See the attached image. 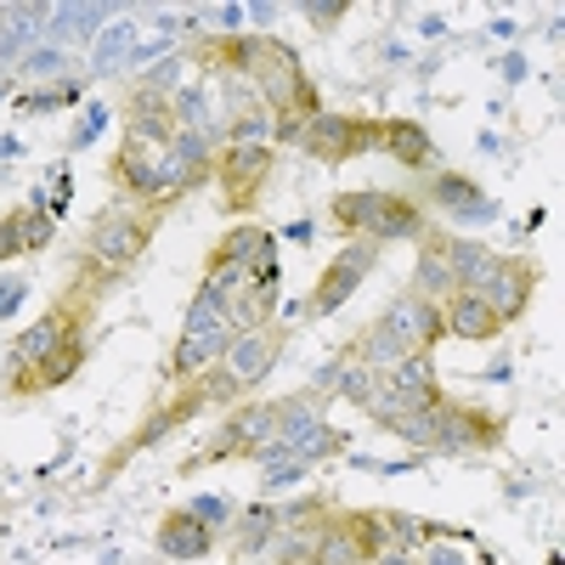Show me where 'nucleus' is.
<instances>
[{"label":"nucleus","mask_w":565,"mask_h":565,"mask_svg":"<svg viewBox=\"0 0 565 565\" xmlns=\"http://www.w3.org/2000/svg\"><path fill=\"white\" fill-rule=\"evenodd\" d=\"M90 311H97V300L74 295V300L52 306V311H45L34 328H23V340L12 345V391H18V396H34V391H40V367L52 362L63 345L85 340V322H90Z\"/></svg>","instance_id":"obj_1"},{"label":"nucleus","mask_w":565,"mask_h":565,"mask_svg":"<svg viewBox=\"0 0 565 565\" xmlns=\"http://www.w3.org/2000/svg\"><path fill=\"white\" fill-rule=\"evenodd\" d=\"M334 226H345L351 238H367V244H402V238H424V210L407 193L362 186V193L334 199Z\"/></svg>","instance_id":"obj_2"},{"label":"nucleus","mask_w":565,"mask_h":565,"mask_svg":"<svg viewBox=\"0 0 565 565\" xmlns=\"http://www.w3.org/2000/svg\"><path fill=\"white\" fill-rule=\"evenodd\" d=\"M380 266V249H373L367 238H351L334 260H328V271L317 277V289H311V300H306V317L311 322H322V317H334L356 289H362V277Z\"/></svg>","instance_id":"obj_3"},{"label":"nucleus","mask_w":565,"mask_h":565,"mask_svg":"<svg viewBox=\"0 0 565 565\" xmlns=\"http://www.w3.org/2000/svg\"><path fill=\"white\" fill-rule=\"evenodd\" d=\"M300 148L311 159H322V164H351L367 148H380V125H373V119H351V114H317Z\"/></svg>","instance_id":"obj_4"},{"label":"nucleus","mask_w":565,"mask_h":565,"mask_svg":"<svg viewBox=\"0 0 565 565\" xmlns=\"http://www.w3.org/2000/svg\"><path fill=\"white\" fill-rule=\"evenodd\" d=\"M153 244V215H136V210H108L97 226H90V260H103L114 271L136 266Z\"/></svg>","instance_id":"obj_5"},{"label":"nucleus","mask_w":565,"mask_h":565,"mask_svg":"<svg viewBox=\"0 0 565 565\" xmlns=\"http://www.w3.org/2000/svg\"><path fill=\"white\" fill-rule=\"evenodd\" d=\"M215 175L226 186V210H249L271 175V148L266 141H226V153L215 159Z\"/></svg>","instance_id":"obj_6"},{"label":"nucleus","mask_w":565,"mask_h":565,"mask_svg":"<svg viewBox=\"0 0 565 565\" xmlns=\"http://www.w3.org/2000/svg\"><path fill=\"white\" fill-rule=\"evenodd\" d=\"M532 289H537V266L532 260H521V255H498L492 260V271L481 277V300L498 311V322L509 328L514 317H521L526 306H532Z\"/></svg>","instance_id":"obj_7"},{"label":"nucleus","mask_w":565,"mask_h":565,"mask_svg":"<svg viewBox=\"0 0 565 565\" xmlns=\"http://www.w3.org/2000/svg\"><path fill=\"white\" fill-rule=\"evenodd\" d=\"M277 356H282V334H277V328H249V334H232V345L221 356V373H226V385L244 396L249 385L266 380Z\"/></svg>","instance_id":"obj_8"},{"label":"nucleus","mask_w":565,"mask_h":565,"mask_svg":"<svg viewBox=\"0 0 565 565\" xmlns=\"http://www.w3.org/2000/svg\"><path fill=\"white\" fill-rule=\"evenodd\" d=\"M385 328H396V334L413 345V351H430L436 340H447V322H441V306L430 300H418V295H396L380 317Z\"/></svg>","instance_id":"obj_9"},{"label":"nucleus","mask_w":565,"mask_h":565,"mask_svg":"<svg viewBox=\"0 0 565 565\" xmlns=\"http://www.w3.org/2000/svg\"><path fill=\"white\" fill-rule=\"evenodd\" d=\"M503 441V424L481 407H452L441 402V441L436 452H463V447H498Z\"/></svg>","instance_id":"obj_10"},{"label":"nucleus","mask_w":565,"mask_h":565,"mask_svg":"<svg viewBox=\"0 0 565 565\" xmlns=\"http://www.w3.org/2000/svg\"><path fill=\"white\" fill-rule=\"evenodd\" d=\"M441 322H447V334H452V340H476V345H487V340L503 334L498 311H492L481 295H469V289H458V295L441 306Z\"/></svg>","instance_id":"obj_11"},{"label":"nucleus","mask_w":565,"mask_h":565,"mask_svg":"<svg viewBox=\"0 0 565 565\" xmlns=\"http://www.w3.org/2000/svg\"><path fill=\"white\" fill-rule=\"evenodd\" d=\"M232 345V322H215V328H199V334H181V345L170 351V373L175 380H199L204 367H215Z\"/></svg>","instance_id":"obj_12"},{"label":"nucleus","mask_w":565,"mask_h":565,"mask_svg":"<svg viewBox=\"0 0 565 565\" xmlns=\"http://www.w3.org/2000/svg\"><path fill=\"white\" fill-rule=\"evenodd\" d=\"M430 204H441L452 221H492L498 204L469 175H430Z\"/></svg>","instance_id":"obj_13"},{"label":"nucleus","mask_w":565,"mask_h":565,"mask_svg":"<svg viewBox=\"0 0 565 565\" xmlns=\"http://www.w3.org/2000/svg\"><path fill=\"white\" fill-rule=\"evenodd\" d=\"M380 148L396 159V164H407V170H430L441 153H436V141L424 136V125H413V119H391V125H380Z\"/></svg>","instance_id":"obj_14"},{"label":"nucleus","mask_w":565,"mask_h":565,"mask_svg":"<svg viewBox=\"0 0 565 565\" xmlns=\"http://www.w3.org/2000/svg\"><path fill=\"white\" fill-rule=\"evenodd\" d=\"M430 244L441 249V260H447L452 277H458V289H469V295L481 289V277H487L492 260H498V249H487V244H476V238H430Z\"/></svg>","instance_id":"obj_15"},{"label":"nucleus","mask_w":565,"mask_h":565,"mask_svg":"<svg viewBox=\"0 0 565 565\" xmlns=\"http://www.w3.org/2000/svg\"><path fill=\"white\" fill-rule=\"evenodd\" d=\"M311 559L317 565H367V543H362V526H356V514H345V521H334L317 543H311Z\"/></svg>","instance_id":"obj_16"},{"label":"nucleus","mask_w":565,"mask_h":565,"mask_svg":"<svg viewBox=\"0 0 565 565\" xmlns=\"http://www.w3.org/2000/svg\"><path fill=\"white\" fill-rule=\"evenodd\" d=\"M277 244H271V232L266 226H255V221H244V226H232L226 238L215 244V255H210V266H255V260H266Z\"/></svg>","instance_id":"obj_17"},{"label":"nucleus","mask_w":565,"mask_h":565,"mask_svg":"<svg viewBox=\"0 0 565 565\" xmlns=\"http://www.w3.org/2000/svg\"><path fill=\"white\" fill-rule=\"evenodd\" d=\"M210 526L199 521V514L193 509H186V514H170V521L159 526V554H170V559H204L210 554Z\"/></svg>","instance_id":"obj_18"},{"label":"nucleus","mask_w":565,"mask_h":565,"mask_svg":"<svg viewBox=\"0 0 565 565\" xmlns=\"http://www.w3.org/2000/svg\"><path fill=\"white\" fill-rule=\"evenodd\" d=\"M413 295H418V300H430V306H447V300L458 295V277H452V266L441 260V249H436V244H424V249H418V266H413Z\"/></svg>","instance_id":"obj_19"},{"label":"nucleus","mask_w":565,"mask_h":565,"mask_svg":"<svg viewBox=\"0 0 565 565\" xmlns=\"http://www.w3.org/2000/svg\"><path fill=\"white\" fill-rule=\"evenodd\" d=\"M45 18H52V7H0V57H18L45 29Z\"/></svg>","instance_id":"obj_20"},{"label":"nucleus","mask_w":565,"mask_h":565,"mask_svg":"<svg viewBox=\"0 0 565 565\" xmlns=\"http://www.w3.org/2000/svg\"><path fill=\"white\" fill-rule=\"evenodd\" d=\"M413 356V345L396 334V328H385V322H373L367 328V340H362V362L373 367V373H391L396 362H407Z\"/></svg>","instance_id":"obj_21"},{"label":"nucleus","mask_w":565,"mask_h":565,"mask_svg":"<svg viewBox=\"0 0 565 565\" xmlns=\"http://www.w3.org/2000/svg\"><path fill=\"white\" fill-rule=\"evenodd\" d=\"M289 452L306 458V463H322V458L345 452V430H334V424H311V430H300V436L289 441Z\"/></svg>","instance_id":"obj_22"},{"label":"nucleus","mask_w":565,"mask_h":565,"mask_svg":"<svg viewBox=\"0 0 565 565\" xmlns=\"http://www.w3.org/2000/svg\"><path fill=\"white\" fill-rule=\"evenodd\" d=\"M334 385H340V396H345L351 407H367V396H373V391H380V373H373L367 362H362V367H356V362H345Z\"/></svg>","instance_id":"obj_23"},{"label":"nucleus","mask_w":565,"mask_h":565,"mask_svg":"<svg viewBox=\"0 0 565 565\" xmlns=\"http://www.w3.org/2000/svg\"><path fill=\"white\" fill-rule=\"evenodd\" d=\"M311 476V463L306 458H295V452H277V458H266V476H260V487L266 492H282V487H295V481H306Z\"/></svg>","instance_id":"obj_24"},{"label":"nucleus","mask_w":565,"mask_h":565,"mask_svg":"<svg viewBox=\"0 0 565 565\" xmlns=\"http://www.w3.org/2000/svg\"><path fill=\"white\" fill-rule=\"evenodd\" d=\"M52 215H45V210H23V244L29 249H45V244H52Z\"/></svg>","instance_id":"obj_25"},{"label":"nucleus","mask_w":565,"mask_h":565,"mask_svg":"<svg viewBox=\"0 0 565 565\" xmlns=\"http://www.w3.org/2000/svg\"><path fill=\"white\" fill-rule=\"evenodd\" d=\"M29 244H23V210H12L7 221H0V260H12V255H23Z\"/></svg>","instance_id":"obj_26"},{"label":"nucleus","mask_w":565,"mask_h":565,"mask_svg":"<svg viewBox=\"0 0 565 565\" xmlns=\"http://www.w3.org/2000/svg\"><path fill=\"white\" fill-rule=\"evenodd\" d=\"M306 18H311L317 29H334L340 18H351V7H345V0H322V7L311 0V7H306Z\"/></svg>","instance_id":"obj_27"},{"label":"nucleus","mask_w":565,"mask_h":565,"mask_svg":"<svg viewBox=\"0 0 565 565\" xmlns=\"http://www.w3.org/2000/svg\"><path fill=\"white\" fill-rule=\"evenodd\" d=\"M23 295H29V282H23V277H0V317H12Z\"/></svg>","instance_id":"obj_28"},{"label":"nucleus","mask_w":565,"mask_h":565,"mask_svg":"<svg viewBox=\"0 0 565 565\" xmlns=\"http://www.w3.org/2000/svg\"><path fill=\"white\" fill-rule=\"evenodd\" d=\"M29 74H63V52H57V45H52V52H34Z\"/></svg>","instance_id":"obj_29"},{"label":"nucleus","mask_w":565,"mask_h":565,"mask_svg":"<svg viewBox=\"0 0 565 565\" xmlns=\"http://www.w3.org/2000/svg\"><path fill=\"white\" fill-rule=\"evenodd\" d=\"M97 130H103V108H90V114L79 119V130H74V148H85V141L97 136Z\"/></svg>","instance_id":"obj_30"},{"label":"nucleus","mask_w":565,"mask_h":565,"mask_svg":"<svg viewBox=\"0 0 565 565\" xmlns=\"http://www.w3.org/2000/svg\"><path fill=\"white\" fill-rule=\"evenodd\" d=\"M430 565H463V559H458L452 548H436V554H430Z\"/></svg>","instance_id":"obj_31"},{"label":"nucleus","mask_w":565,"mask_h":565,"mask_svg":"<svg viewBox=\"0 0 565 565\" xmlns=\"http://www.w3.org/2000/svg\"><path fill=\"white\" fill-rule=\"evenodd\" d=\"M0 97H7V79H0Z\"/></svg>","instance_id":"obj_32"}]
</instances>
